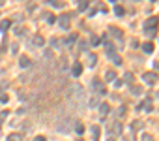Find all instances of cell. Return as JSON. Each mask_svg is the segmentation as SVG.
I'll use <instances>...</instances> for the list:
<instances>
[{"label": "cell", "instance_id": "cell-1", "mask_svg": "<svg viewBox=\"0 0 159 141\" xmlns=\"http://www.w3.org/2000/svg\"><path fill=\"white\" fill-rule=\"evenodd\" d=\"M157 25H159V19L157 17H150L146 23H144V30H146V36L153 38L157 34Z\"/></svg>", "mask_w": 159, "mask_h": 141}, {"label": "cell", "instance_id": "cell-4", "mask_svg": "<svg viewBox=\"0 0 159 141\" xmlns=\"http://www.w3.org/2000/svg\"><path fill=\"white\" fill-rule=\"evenodd\" d=\"M92 87H94V90H96V94H98V96H103V94H107V90H105V87L101 85V81H99V79H94Z\"/></svg>", "mask_w": 159, "mask_h": 141}, {"label": "cell", "instance_id": "cell-6", "mask_svg": "<svg viewBox=\"0 0 159 141\" xmlns=\"http://www.w3.org/2000/svg\"><path fill=\"white\" fill-rule=\"evenodd\" d=\"M71 72H73V77H79V75L83 74V66L79 64V62H75V64H73V68H71Z\"/></svg>", "mask_w": 159, "mask_h": 141}, {"label": "cell", "instance_id": "cell-20", "mask_svg": "<svg viewBox=\"0 0 159 141\" xmlns=\"http://www.w3.org/2000/svg\"><path fill=\"white\" fill-rule=\"evenodd\" d=\"M45 21H47V23H51V25H52V23H54V21H56V19H54V15H52V13H45Z\"/></svg>", "mask_w": 159, "mask_h": 141}, {"label": "cell", "instance_id": "cell-25", "mask_svg": "<svg viewBox=\"0 0 159 141\" xmlns=\"http://www.w3.org/2000/svg\"><path fill=\"white\" fill-rule=\"evenodd\" d=\"M112 130H114V132H118V134H120V132H122V124H120V122H116V124H114V128H112Z\"/></svg>", "mask_w": 159, "mask_h": 141}, {"label": "cell", "instance_id": "cell-26", "mask_svg": "<svg viewBox=\"0 0 159 141\" xmlns=\"http://www.w3.org/2000/svg\"><path fill=\"white\" fill-rule=\"evenodd\" d=\"M75 40H77V34H71V36H69L66 41H67V43H71V41H75Z\"/></svg>", "mask_w": 159, "mask_h": 141}, {"label": "cell", "instance_id": "cell-36", "mask_svg": "<svg viewBox=\"0 0 159 141\" xmlns=\"http://www.w3.org/2000/svg\"><path fill=\"white\" fill-rule=\"evenodd\" d=\"M77 141H84V139H81V137H79V139H77Z\"/></svg>", "mask_w": 159, "mask_h": 141}, {"label": "cell", "instance_id": "cell-35", "mask_svg": "<svg viewBox=\"0 0 159 141\" xmlns=\"http://www.w3.org/2000/svg\"><path fill=\"white\" fill-rule=\"evenodd\" d=\"M107 141H116V139H114V137H111V139H107Z\"/></svg>", "mask_w": 159, "mask_h": 141}, {"label": "cell", "instance_id": "cell-19", "mask_svg": "<svg viewBox=\"0 0 159 141\" xmlns=\"http://www.w3.org/2000/svg\"><path fill=\"white\" fill-rule=\"evenodd\" d=\"M88 6H90V2H84V0H83V2L79 4V10H81V12H86V10H88Z\"/></svg>", "mask_w": 159, "mask_h": 141}, {"label": "cell", "instance_id": "cell-9", "mask_svg": "<svg viewBox=\"0 0 159 141\" xmlns=\"http://www.w3.org/2000/svg\"><path fill=\"white\" fill-rule=\"evenodd\" d=\"M19 64H21V68H28V66L32 64V60H30L28 56H21V58H19Z\"/></svg>", "mask_w": 159, "mask_h": 141}, {"label": "cell", "instance_id": "cell-24", "mask_svg": "<svg viewBox=\"0 0 159 141\" xmlns=\"http://www.w3.org/2000/svg\"><path fill=\"white\" fill-rule=\"evenodd\" d=\"M90 43H92V45H98V43H99V38H98V36H92V38H90Z\"/></svg>", "mask_w": 159, "mask_h": 141}, {"label": "cell", "instance_id": "cell-29", "mask_svg": "<svg viewBox=\"0 0 159 141\" xmlns=\"http://www.w3.org/2000/svg\"><path fill=\"white\" fill-rule=\"evenodd\" d=\"M0 102L6 104V102H8V96H6V94H0Z\"/></svg>", "mask_w": 159, "mask_h": 141}, {"label": "cell", "instance_id": "cell-3", "mask_svg": "<svg viewBox=\"0 0 159 141\" xmlns=\"http://www.w3.org/2000/svg\"><path fill=\"white\" fill-rule=\"evenodd\" d=\"M142 79H144V83H148V85H155V83H157V74H155V72H146V74L142 75Z\"/></svg>", "mask_w": 159, "mask_h": 141}, {"label": "cell", "instance_id": "cell-12", "mask_svg": "<svg viewBox=\"0 0 159 141\" xmlns=\"http://www.w3.org/2000/svg\"><path fill=\"white\" fill-rule=\"evenodd\" d=\"M8 141H25L21 134H10L8 135Z\"/></svg>", "mask_w": 159, "mask_h": 141}, {"label": "cell", "instance_id": "cell-30", "mask_svg": "<svg viewBox=\"0 0 159 141\" xmlns=\"http://www.w3.org/2000/svg\"><path fill=\"white\" fill-rule=\"evenodd\" d=\"M142 141H153V137L152 135H142Z\"/></svg>", "mask_w": 159, "mask_h": 141}, {"label": "cell", "instance_id": "cell-5", "mask_svg": "<svg viewBox=\"0 0 159 141\" xmlns=\"http://www.w3.org/2000/svg\"><path fill=\"white\" fill-rule=\"evenodd\" d=\"M32 45H34V47H43V45H45V40H43V36L36 34V36L32 38Z\"/></svg>", "mask_w": 159, "mask_h": 141}, {"label": "cell", "instance_id": "cell-18", "mask_svg": "<svg viewBox=\"0 0 159 141\" xmlns=\"http://www.w3.org/2000/svg\"><path fill=\"white\" fill-rule=\"evenodd\" d=\"M75 132H77V134H83V132H84V126H83L81 122H75Z\"/></svg>", "mask_w": 159, "mask_h": 141}, {"label": "cell", "instance_id": "cell-15", "mask_svg": "<svg viewBox=\"0 0 159 141\" xmlns=\"http://www.w3.org/2000/svg\"><path fill=\"white\" fill-rule=\"evenodd\" d=\"M111 32H112V36H116V38H122V30H120V28H116V27H111Z\"/></svg>", "mask_w": 159, "mask_h": 141}, {"label": "cell", "instance_id": "cell-21", "mask_svg": "<svg viewBox=\"0 0 159 141\" xmlns=\"http://www.w3.org/2000/svg\"><path fill=\"white\" fill-rule=\"evenodd\" d=\"M90 105H92V107H99V98H98V96H94V98L90 100Z\"/></svg>", "mask_w": 159, "mask_h": 141}, {"label": "cell", "instance_id": "cell-28", "mask_svg": "<svg viewBox=\"0 0 159 141\" xmlns=\"http://www.w3.org/2000/svg\"><path fill=\"white\" fill-rule=\"evenodd\" d=\"M49 2H51V4H52V6H54V8H60V6H62V4H60V2H56V0H49Z\"/></svg>", "mask_w": 159, "mask_h": 141}, {"label": "cell", "instance_id": "cell-14", "mask_svg": "<svg viewBox=\"0 0 159 141\" xmlns=\"http://www.w3.org/2000/svg\"><path fill=\"white\" fill-rule=\"evenodd\" d=\"M114 77H116V74L112 72V70H109V72L105 74V79H107V81H112V83H114Z\"/></svg>", "mask_w": 159, "mask_h": 141}, {"label": "cell", "instance_id": "cell-23", "mask_svg": "<svg viewBox=\"0 0 159 141\" xmlns=\"http://www.w3.org/2000/svg\"><path fill=\"white\" fill-rule=\"evenodd\" d=\"M124 81H127V83H131V81H133V74H129V72H127V74L124 75Z\"/></svg>", "mask_w": 159, "mask_h": 141}, {"label": "cell", "instance_id": "cell-31", "mask_svg": "<svg viewBox=\"0 0 159 141\" xmlns=\"http://www.w3.org/2000/svg\"><path fill=\"white\" fill-rule=\"evenodd\" d=\"M6 117H8V111H4V113H0V120H4Z\"/></svg>", "mask_w": 159, "mask_h": 141}, {"label": "cell", "instance_id": "cell-11", "mask_svg": "<svg viewBox=\"0 0 159 141\" xmlns=\"http://www.w3.org/2000/svg\"><path fill=\"white\" fill-rule=\"evenodd\" d=\"M142 51H144V53H148V55H150V53H153V43L146 41V43L142 45Z\"/></svg>", "mask_w": 159, "mask_h": 141}, {"label": "cell", "instance_id": "cell-34", "mask_svg": "<svg viewBox=\"0 0 159 141\" xmlns=\"http://www.w3.org/2000/svg\"><path fill=\"white\" fill-rule=\"evenodd\" d=\"M155 70H157V72H159V62H155Z\"/></svg>", "mask_w": 159, "mask_h": 141}, {"label": "cell", "instance_id": "cell-33", "mask_svg": "<svg viewBox=\"0 0 159 141\" xmlns=\"http://www.w3.org/2000/svg\"><path fill=\"white\" fill-rule=\"evenodd\" d=\"M34 141H47V139H45V137H43V135H38V137H36V139H34Z\"/></svg>", "mask_w": 159, "mask_h": 141}, {"label": "cell", "instance_id": "cell-13", "mask_svg": "<svg viewBox=\"0 0 159 141\" xmlns=\"http://www.w3.org/2000/svg\"><path fill=\"white\" fill-rule=\"evenodd\" d=\"M99 113H101V117H105L109 113V105L107 104H99Z\"/></svg>", "mask_w": 159, "mask_h": 141}, {"label": "cell", "instance_id": "cell-16", "mask_svg": "<svg viewBox=\"0 0 159 141\" xmlns=\"http://www.w3.org/2000/svg\"><path fill=\"white\" fill-rule=\"evenodd\" d=\"M131 92H133L135 96H139V94H142V87H139V85H135V87H131Z\"/></svg>", "mask_w": 159, "mask_h": 141}, {"label": "cell", "instance_id": "cell-17", "mask_svg": "<svg viewBox=\"0 0 159 141\" xmlns=\"http://www.w3.org/2000/svg\"><path fill=\"white\" fill-rule=\"evenodd\" d=\"M92 135H94V137H92L94 141H98V139H99V128H98V126H94V128H92Z\"/></svg>", "mask_w": 159, "mask_h": 141}, {"label": "cell", "instance_id": "cell-2", "mask_svg": "<svg viewBox=\"0 0 159 141\" xmlns=\"http://www.w3.org/2000/svg\"><path fill=\"white\" fill-rule=\"evenodd\" d=\"M69 25H71V15L69 13H62L58 17V27L62 30H69Z\"/></svg>", "mask_w": 159, "mask_h": 141}, {"label": "cell", "instance_id": "cell-27", "mask_svg": "<svg viewBox=\"0 0 159 141\" xmlns=\"http://www.w3.org/2000/svg\"><path fill=\"white\" fill-rule=\"evenodd\" d=\"M112 58H114V64H118V66H120V64H122V58H120V56H116V55H114V56H112Z\"/></svg>", "mask_w": 159, "mask_h": 141}, {"label": "cell", "instance_id": "cell-22", "mask_svg": "<svg viewBox=\"0 0 159 141\" xmlns=\"http://www.w3.org/2000/svg\"><path fill=\"white\" fill-rule=\"evenodd\" d=\"M114 13L116 15H124V8L122 6H114Z\"/></svg>", "mask_w": 159, "mask_h": 141}, {"label": "cell", "instance_id": "cell-32", "mask_svg": "<svg viewBox=\"0 0 159 141\" xmlns=\"http://www.w3.org/2000/svg\"><path fill=\"white\" fill-rule=\"evenodd\" d=\"M19 51V45H11V53H17Z\"/></svg>", "mask_w": 159, "mask_h": 141}, {"label": "cell", "instance_id": "cell-8", "mask_svg": "<svg viewBox=\"0 0 159 141\" xmlns=\"http://www.w3.org/2000/svg\"><path fill=\"white\" fill-rule=\"evenodd\" d=\"M103 43H105V49H107V53H109L111 56H114V45H112L111 41H107V40H103Z\"/></svg>", "mask_w": 159, "mask_h": 141}, {"label": "cell", "instance_id": "cell-7", "mask_svg": "<svg viewBox=\"0 0 159 141\" xmlns=\"http://www.w3.org/2000/svg\"><path fill=\"white\" fill-rule=\"evenodd\" d=\"M10 27H11V21H10V19H4V21H0V32H6Z\"/></svg>", "mask_w": 159, "mask_h": 141}, {"label": "cell", "instance_id": "cell-10", "mask_svg": "<svg viewBox=\"0 0 159 141\" xmlns=\"http://www.w3.org/2000/svg\"><path fill=\"white\" fill-rule=\"evenodd\" d=\"M96 62H98V56H96L94 53H88V66H90V68H94V66H96Z\"/></svg>", "mask_w": 159, "mask_h": 141}]
</instances>
